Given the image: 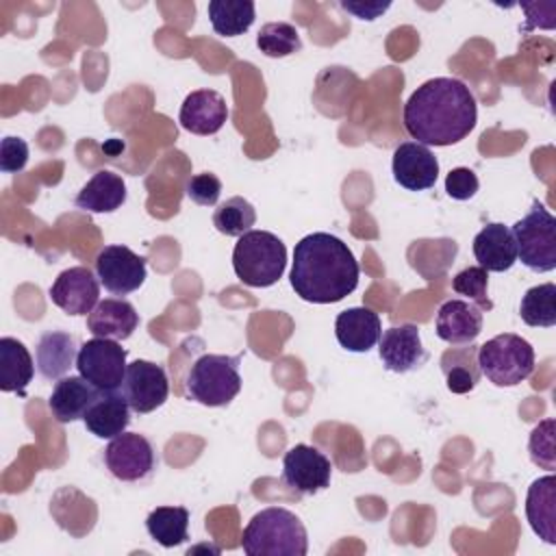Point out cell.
<instances>
[{"label": "cell", "instance_id": "6da1fadb", "mask_svg": "<svg viewBox=\"0 0 556 556\" xmlns=\"http://www.w3.org/2000/svg\"><path fill=\"white\" fill-rule=\"evenodd\" d=\"M478 106L458 78H430L404 104V128L421 146H454L476 126Z\"/></svg>", "mask_w": 556, "mask_h": 556}, {"label": "cell", "instance_id": "7a4b0ae2", "mask_svg": "<svg viewBox=\"0 0 556 556\" xmlns=\"http://www.w3.org/2000/svg\"><path fill=\"white\" fill-rule=\"evenodd\" d=\"M358 261L348 243L330 232H313L295 243L289 280L304 302H341L358 287Z\"/></svg>", "mask_w": 556, "mask_h": 556}, {"label": "cell", "instance_id": "3957f363", "mask_svg": "<svg viewBox=\"0 0 556 556\" xmlns=\"http://www.w3.org/2000/svg\"><path fill=\"white\" fill-rule=\"evenodd\" d=\"M241 545L248 556H306L308 536L295 513L269 506L248 521Z\"/></svg>", "mask_w": 556, "mask_h": 556}, {"label": "cell", "instance_id": "277c9868", "mask_svg": "<svg viewBox=\"0 0 556 556\" xmlns=\"http://www.w3.org/2000/svg\"><path fill=\"white\" fill-rule=\"evenodd\" d=\"M287 267V248L282 239L267 230H248L232 250V269L248 287L276 285Z\"/></svg>", "mask_w": 556, "mask_h": 556}, {"label": "cell", "instance_id": "5b68a950", "mask_svg": "<svg viewBox=\"0 0 556 556\" xmlns=\"http://www.w3.org/2000/svg\"><path fill=\"white\" fill-rule=\"evenodd\" d=\"M241 354H202L185 378V393L202 406H226L241 391Z\"/></svg>", "mask_w": 556, "mask_h": 556}, {"label": "cell", "instance_id": "8992f818", "mask_svg": "<svg viewBox=\"0 0 556 556\" xmlns=\"http://www.w3.org/2000/svg\"><path fill=\"white\" fill-rule=\"evenodd\" d=\"M478 367L495 387H515L534 371L532 345L513 332L497 334L478 348Z\"/></svg>", "mask_w": 556, "mask_h": 556}, {"label": "cell", "instance_id": "52a82bcc", "mask_svg": "<svg viewBox=\"0 0 556 556\" xmlns=\"http://www.w3.org/2000/svg\"><path fill=\"white\" fill-rule=\"evenodd\" d=\"M517 258L532 271L545 274L556 267V217L534 200L528 215L510 228Z\"/></svg>", "mask_w": 556, "mask_h": 556}, {"label": "cell", "instance_id": "ba28073f", "mask_svg": "<svg viewBox=\"0 0 556 556\" xmlns=\"http://www.w3.org/2000/svg\"><path fill=\"white\" fill-rule=\"evenodd\" d=\"M126 367V350L113 339L93 337L80 345L76 356L78 374L98 391H117Z\"/></svg>", "mask_w": 556, "mask_h": 556}, {"label": "cell", "instance_id": "9c48e42d", "mask_svg": "<svg viewBox=\"0 0 556 556\" xmlns=\"http://www.w3.org/2000/svg\"><path fill=\"white\" fill-rule=\"evenodd\" d=\"M104 465L122 482L146 480L156 469L152 443L139 432H122L104 447Z\"/></svg>", "mask_w": 556, "mask_h": 556}, {"label": "cell", "instance_id": "30bf717a", "mask_svg": "<svg viewBox=\"0 0 556 556\" xmlns=\"http://www.w3.org/2000/svg\"><path fill=\"white\" fill-rule=\"evenodd\" d=\"M119 391L124 393L130 410L146 415L165 404L169 395V380L161 365L137 358L126 367Z\"/></svg>", "mask_w": 556, "mask_h": 556}, {"label": "cell", "instance_id": "8fae6325", "mask_svg": "<svg viewBox=\"0 0 556 556\" xmlns=\"http://www.w3.org/2000/svg\"><path fill=\"white\" fill-rule=\"evenodd\" d=\"M96 274L106 291L128 295L146 280V258L126 245H104L96 256Z\"/></svg>", "mask_w": 556, "mask_h": 556}, {"label": "cell", "instance_id": "7c38bea8", "mask_svg": "<svg viewBox=\"0 0 556 556\" xmlns=\"http://www.w3.org/2000/svg\"><path fill=\"white\" fill-rule=\"evenodd\" d=\"M332 463L313 445L298 443L282 458V480L287 486L313 495L330 486Z\"/></svg>", "mask_w": 556, "mask_h": 556}, {"label": "cell", "instance_id": "4fadbf2b", "mask_svg": "<svg viewBox=\"0 0 556 556\" xmlns=\"http://www.w3.org/2000/svg\"><path fill=\"white\" fill-rule=\"evenodd\" d=\"M98 276L85 265L61 271L50 287L52 302L67 315H89L98 304Z\"/></svg>", "mask_w": 556, "mask_h": 556}, {"label": "cell", "instance_id": "5bb4252c", "mask_svg": "<svg viewBox=\"0 0 556 556\" xmlns=\"http://www.w3.org/2000/svg\"><path fill=\"white\" fill-rule=\"evenodd\" d=\"M378 354L382 365L395 374L419 369L428 361V352L421 345V334L415 324L387 328L378 339Z\"/></svg>", "mask_w": 556, "mask_h": 556}, {"label": "cell", "instance_id": "9a60e30c", "mask_svg": "<svg viewBox=\"0 0 556 556\" xmlns=\"http://www.w3.org/2000/svg\"><path fill=\"white\" fill-rule=\"evenodd\" d=\"M393 178L408 191H424L434 187L439 178V161L428 146L417 141H404L393 152Z\"/></svg>", "mask_w": 556, "mask_h": 556}, {"label": "cell", "instance_id": "2e32d148", "mask_svg": "<svg viewBox=\"0 0 556 556\" xmlns=\"http://www.w3.org/2000/svg\"><path fill=\"white\" fill-rule=\"evenodd\" d=\"M180 126L193 135H215L228 119V104L215 89L191 91L180 106Z\"/></svg>", "mask_w": 556, "mask_h": 556}, {"label": "cell", "instance_id": "e0dca14e", "mask_svg": "<svg viewBox=\"0 0 556 556\" xmlns=\"http://www.w3.org/2000/svg\"><path fill=\"white\" fill-rule=\"evenodd\" d=\"M482 332V311L467 300H447L437 311V337L452 345H469Z\"/></svg>", "mask_w": 556, "mask_h": 556}, {"label": "cell", "instance_id": "ac0fdd59", "mask_svg": "<svg viewBox=\"0 0 556 556\" xmlns=\"http://www.w3.org/2000/svg\"><path fill=\"white\" fill-rule=\"evenodd\" d=\"M83 421L93 437L115 439L130 424V406L122 391H98Z\"/></svg>", "mask_w": 556, "mask_h": 556}, {"label": "cell", "instance_id": "d6986e66", "mask_svg": "<svg viewBox=\"0 0 556 556\" xmlns=\"http://www.w3.org/2000/svg\"><path fill=\"white\" fill-rule=\"evenodd\" d=\"M334 334L339 345L348 352H369L382 334V324L371 308L354 306L337 315Z\"/></svg>", "mask_w": 556, "mask_h": 556}, {"label": "cell", "instance_id": "ffe728a7", "mask_svg": "<svg viewBox=\"0 0 556 556\" xmlns=\"http://www.w3.org/2000/svg\"><path fill=\"white\" fill-rule=\"evenodd\" d=\"M473 256L486 271H508L517 263V245L510 228L497 222L486 224L473 237Z\"/></svg>", "mask_w": 556, "mask_h": 556}, {"label": "cell", "instance_id": "44dd1931", "mask_svg": "<svg viewBox=\"0 0 556 556\" xmlns=\"http://www.w3.org/2000/svg\"><path fill=\"white\" fill-rule=\"evenodd\" d=\"M139 326V313L135 306L119 298H106L96 304V308L87 315V330L93 337L124 341Z\"/></svg>", "mask_w": 556, "mask_h": 556}, {"label": "cell", "instance_id": "7402d4cb", "mask_svg": "<svg viewBox=\"0 0 556 556\" xmlns=\"http://www.w3.org/2000/svg\"><path fill=\"white\" fill-rule=\"evenodd\" d=\"M78 339L70 332L63 330H48L39 337L37 341V350H35V361H37V369L46 380H59L63 378L76 356H78Z\"/></svg>", "mask_w": 556, "mask_h": 556}, {"label": "cell", "instance_id": "603a6c76", "mask_svg": "<svg viewBox=\"0 0 556 556\" xmlns=\"http://www.w3.org/2000/svg\"><path fill=\"white\" fill-rule=\"evenodd\" d=\"M96 395H98V389L91 382H87L80 374L63 376L56 380V384L52 389L48 408L56 421L72 424V421L85 417V413Z\"/></svg>", "mask_w": 556, "mask_h": 556}, {"label": "cell", "instance_id": "cb8c5ba5", "mask_svg": "<svg viewBox=\"0 0 556 556\" xmlns=\"http://www.w3.org/2000/svg\"><path fill=\"white\" fill-rule=\"evenodd\" d=\"M526 517L530 528L539 539L554 545L556 543V478L547 473L536 478L526 495Z\"/></svg>", "mask_w": 556, "mask_h": 556}, {"label": "cell", "instance_id": "d4e9b609", "mask_svg": "<svg viewBox=\"0 0 556 556\" xmlns=\"http://www.w3.org/2000/svg\"><path fill=\"white\" fill-rule=\"evenodd\" d=\"M74 202L89 213H113L126 202V182L119 174L100 169L87 180Z\"/></svg>", "mask_w": 556, "mask_h": 556}, {"label": "cell", "instance_id": "484cf974", "mask_svg": "<svg viewBox=\"0 0 556 556\" xmlns=\"http://www.w3.org/2000/svg\"><path fill=\"white\" fill-rule=\"evenodd\" d=\"M35 363L26 345L13 337L0 339V389L4 393L24 395L26 384L33 380Z\"/></svg>", "mask_w": 556, "mask_h": 556}, {"label": "cell", "instance_id": "4316f807", "mask_svg": "<svg viewBox=\"0 0 556 556\" xmlns=\"http://www.w3.org/2000/svg\"><path fill=\"white\" fill-rule=\"evenodd\" d=\"M476 354H478V348L469 343V348H452L441 356V371L452 393L463 395L476 389L482 376Z\"/></svg>", "mask_w": 556, "mask_h": 556}, {"label": "cell", "instance_id": "83f0119b", "mask_svg": "<svg viewBox=\"0 0 556 556\" xmlns=\"http://www.w3.org/2000/svg\"><path fill=\"white\" fill-rule=\"evenodd\" d=\"M208 20L217 35L237 37L243 35L254 24V2L252 0H211Z\"/></svg>", "mask_w": 556, "mask_h": 556}, {"label": "cell", "instance_id": "f1b7e54d", "mask_svg": "<svg viewBox=\"0 0 556 556\" xmlns=\"http://www.w3.org/2000/svg\"><path fill=\"white\" fill-rule=\"evenodd\" d=\"M146 528L163 547L182 545L189 539V510L182 506H159L148 515Z\"/></svg>", "mask_w": 556, "mask_h": 556}, {"label": "cell", "instance_id": "f546056e", "mask_svg": "<svg viewBox=\"0 0 556 556\" xmlns=\"http://www.w3.org/2000/svg\"><path fill=\"white\" fill-rule=\"evenodd\" d=\"M519 315L528 326L534 328L556 326V285L545 282L530 287L521 298Z\"/></svg>", "mask_w": 556, "mask_h": 556}, {"label": "cell", "instance_id": "4dcf8cb0", "mask_svg": "<svg viewBox=\"0 0 556 556\" xmlns=\"http://www.w3.org/2000/svg\"><path fill=\"white\" fill-rule=\"evenodd\" d=\"M254 222H256V211L241 195L228 198L213 213V226L222 235H226V237H241V235H245L254 226Z\"/></svg>", "mask_w": 556, "mask_h": 556}, {"label": "cell", "instance_id": "1f68e13d", "mask_svg": "<svg viewBox=\"0 0 556 556\" xmlns=\"http://www.w3.org/2000/svg\"><path fill=\"white\" fill-rule=\"evenodd\" d=\"M258 50L269 59H282L302 50L300 33L289 22H269L256 35Z\"/></svg>", "mask_w": 556, "mask_h": 556}, {"label": "cell", "instance_id": "d6a6232c", "mask_svg": "<svg viewBox=\"0 0 556 556\" xmlns=\"http://www.w3.org/2000/svg\"><path fill=\"white\" fill-rule=\"evenodd\" d=\"M486 287H489V271L482 269L480 265L465 267L452 280V289L458 295L469 298L480 311H491L493 308V302L486 295Z\"/></svg>", "mask_w": 556, "mask_h": 556}, {"label": "cell", "instance_id": "836d02e7", "mask_svg": "<svg viewBox=\"0 0 556 556\" xmlns=\"http://www.w3.org/2000/svg\"><path fill=\"white\" fill-rule=\"evenodd\" d=\"M554 434H556V421L543 419L534 430L530 432L528 450L534 465L554 471L556 469V447H554Z\"/></svg>", "mask_w": 556, "mask_h": 556}, {"label": "cell", "instance_id": "e575fe53", "mask_svg": "<svg viewBox=\"0 0 556 556\" xmlns=\"http://www.w3.org/2000/svg\"><path fill=\"white\" fill-rule=\"evenodd\" d=\"M187 198L200 206H213L217 204L222 195V180L215 174H195L187 182Z\"/></svg>", "mask_w": 556, "mask_h": 556}, {"label": "cell", "instance_id": "d590c367", "mask_svg": "<svg viewBox=\"0 0 556 556\" xmlns=\"http://www.w3.org/2000/svg\"><path fill=\"white\" fill-rule=\"evenodd\" d=\"M28 163V143L20 137H4L0 143V169L4 174L22 172Z\"/></svg>", "mask_w": 556, "mask_h": 556}, {"label": "cell", "instance_id": "8d00e7d4", "mask_svg": "<svg viewBox=\"0 0 556 556\" xmlns=\"http://www.w3.org/2000/svg\"><path fill=\"white\" fill-rule=\"evenodd\" d=\"M480 182L478 176L469 169V167H454L447 176H445V193L452 200H469L476 195Z\"/></svg>", "mask_w": 556, "mask_h": 556}, {"label": "cell", "instance_id": "74e56055", "mask_svg": "<svg viewBox=\"0 0 556 556\" xmlns=\"http://www.w3.org/2000/svg\"><path fill=\"white\" fill-rule=\"evenodd\" d=\"M391 7V2H341V9L356 15L358 20H376L380 17L387 9Z\"/></svg>", "mask_w": 556, "mask_h": 556}]
</instances>
